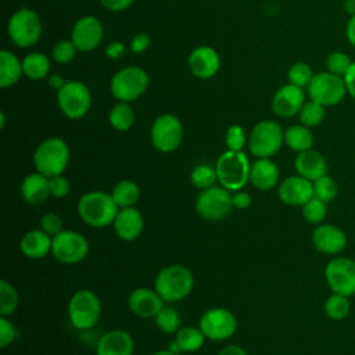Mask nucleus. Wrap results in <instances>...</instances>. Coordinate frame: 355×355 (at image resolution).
<instances>
[{"instance_id": "f257e3e1", "label": "nucleus", "mask_w": 355, "mask_h": 355, "mask_svg": "<svg viewBox=\"0 0 355 355\" xmlns=\"http://www.w3.org/2000/svg\"><path fill=\"white\" fill-rule=\"evenodd\" d=\"M80 219L92 227H105L111 225L119 211L111 193L94 190L85 193L76 205Z\"/></svg>"}, {"instance_id": "f03ea898", "label": "nucleus", "mask_w": 355, "mask_h": 355, "mask_svg": "<svg viewBox=\"0 0 355 355\" xmlns=\"http://www.w3.org/2000/svg\"><path fill=\"white\" fill-rule=\"evenodd\" d=\"M194 286V277L186 266L169 265L162 268L154 280L155 291L165 302H176L186 298Z\"/></svg>"}, {"instance_id": "7ed1b4c3", "label": "nucleus", "mask_w": 355, "mask_h": 355, "mask_svg": "<svg viewBox=\"0 0 355 355\" xmlns=\"http://www.w3.org/2000/svg\"><path fill=\"white\" fill-rule=\"evenodd\" d=\"M69 162V147L60 137L43 140L33 153V165L47 178L62 175Z\"/></svg>"}, {"instance_id": "20e7f679", "label": "nucleus", "mask_w": 355, "mask_h": 355, "mask_svg": "<svg viewBox=\"0 0 355 355\" xmlns=\"http://www.w3.org/2000/svg\"><path fill=\"white\" fill-rule=\"evenodd\" d=\"M218 182L229 191L241 190L250 180L251 164L243 151H225L215 164Z\"/></svg>"}, {"instance_id": "39448f33", "label": "nucleus", "mask_w": 355, "mask_h": 355, "mask_svg": "<svg viewBox=\"0 0 355 355\" xmlns=\"http://www.w3.org/2000/svg\"><path fill=\"white\" fill-rule=\"evenodd\" d=\"M101 315V304L92 290H78L69 300L68 318L78 330H87L96 326Z\"/></svg>"}, {"instance_id": "423d86ee", "label": "nucleus", "mask_w": 355, "mask_h": 355, "mask_svg": "<svg viewBox=\"0 0 355 355\" xmlns=\"http://www.w3.org/2000/svg\"><path fill=\"white\" fill-rule=\"evenodd\" d=\"M284 143V130L277 122H258L248 137V148L257 158L273 157Z\"/></svg>"}, {"instance_id": "0eeeda50", "label": "nucleus", "mask_w": 355, "mask_h": 355, "mask_svg": "<svg viewBox=\"0 0 355 355\" xmlns=\"http://www.w3.org/2000/svg\"><path fill=\"white\" fill-rule=\"evenodd\" d=\"M309 100H313L324 107L340 104L347 93L343 76H337L329 71L315 73L306 86Z\"/></svg>"}, {"instance_id": "6e6552de", "label": "nucleus", "mask_w": 355, "mask_h": 355, "mask_svg": "<svg viewBox=\"0 0 355 355\" xmlns=\"http://www.w3.org/2000/svg\"><path fill=\"white\" fill-rule=\"evenodd\" d=\"M148 86V75L139 67H126L118 71L110 83V90L118 101L130 103L140 97Z\"/></svg>"}, {"instance_id": "1a4fd4ad", "label": "nucleus", "mask_w": 355, "mask_h": 355, "mask_svg": "<svg viewBox=\"0 0 355 355\" xmlns=\"http://www.w3.org/2000/svg\"><path fill=\"white\" fill-rule=\"evenodd\" d=\"M7 31L14 44L18 47H31L42 36V22L33 10L21 8L11 15Z\"/></svg>"}, {"instance_id": "9d476101", "label": "nucleus", "mask_w": 355, "mask_h": 355, "mask_svg": "<svg viewBox=\"0 0 355 355\" xmlns=\"http://www.w3.org/2000/svg\"><path fill=\"white\" fill-rule=\"evenodd\" d=\"M324 280L331 293L355 295V259L334 257L324 266Z\"/></svg>"}, {"instance_id": "9b49d317", "label": "nucleus", "mask_w": 355, "mask_h": 355, "mask_svg": "<svg viewBox=\"0 0 355 355\" xmlns=\"http://www.w3.org/2000/svg\"><path fill=\"white\" fill-rule=\"evenodd\" d=\"M232 208V191L223 186H212L201 190L196 200L198 215L207 220H220L230 214Z\"/></svg>"}, {"instance_id": "f8f14e48", "label": "nucleus", "mask_w": 355, "mask_h": 355, "mask_svg": "<svg viewBox=\"0 0 355 355\" xmlns=\"http://www.w3.org/2000/svg\"><path fill=\"white\" fill-rule=\"evenodd\" d=\"M57 101L61 112L65 116L79 119L89 112L92 105V94L86 85L71 80L57 92Z\"/></svg>"}, {"instance_id": "ddd939ff", "label": "nucleus", "mask_w": 355, "mask_h": 355, "mask_svg": "<svg viewBox=\"0 0 355 355\" xmlns=\"http://www.w3.org/2000/svg\"><path fill=\"white\" fill-rule=\"evenodd\" d=\"M89 254L86 237L75 230H62L53 237L51 255L61 263H79Z\"/></svg>"}, {"instance_id": "4468645a", "label": "nucleus", "mask_w": 355, "mask_h": 355, "mask_svg": "<svg viewBox=\"0 0 355 355\" xmlns=\"http://www.w3.org/2000/svg\"><path fill=\"white\" fill-rule=\"evenodd\" d=\"M150 137L153 146L161 153L175 151L183 139V126L178 116L172 114L159 115L151 126Z\"/></svg>"}, {"instance_id": "2eb2a0df", "label": "nucleus", "mask_w": 355, "mask_h": 355, "mask_svg": "<svg viewBox=\"0 0 355 355\" xmlns=\"http://www.w3.org/2000/svg\"><path fill=\"white\" fill-rule=\"evenodd\" d=\"M198 327L205 338L212 341H222L232 337L237 329L236 316L225 308H211L202 313Z\"/></svg>"}, {"instance_id": "dca6fc26", "label": "nucleus", "mask_w": 355, "mask_h": 355, "mask_svg": "<svg viewBox=\"0 0 355 355\" xmlns=\"http://www.w3.org/2000/svg\"><path fill=\"white\" fill-rule=\"evenodd\" d=\"M311 241L316 251L324 255H338L347 247L345 232L333 223H320L312 230Z\"/></svg>"}, {"instance_id": "f3484780", "label": "nucleus", "mask_w": 355, "mask_h": 355, "mask_svg": "<svg viewBox=\"0 0 355 355\" xmlns=\"http://www.w3.org/2000/svg\"><path fill=\"white\" fill-rule=\"evenodd\" d=\"M103 39V25L93 17L86 15L78 19L72 28L71 40L76 46L78 51H92L94 50Z\"/></svg>"}, {"instance_id": "a211bd4d", "label": "nucleus", "mask_w": 355, "mask_h": 355, "mask_svg": "<svg viewBox=\"0 0 355 355\" xmlns=\"http://www.w3.org/2000/svg\"><path fill=\"white\" fill-rule=\"evenodd\" d=\"M277 194L286 205L302 207L313 197V183L300 175H293L279 183Z\"/></svg>"}, {"instance_id": "6ab92c4d", "label": "nucleus", "mask_w": 355, "mask_h": 355, "mask_svg": "<svg viewBox=\"0 0 355 355\" xmlns=\"http://www.w3.org/2000/svg\"><path fill=\"white\" fill-rule=\"evenodd\" d=\"M305 104V92L302 87L287 83L282 86L272 98V110L282 118H291L300 114Z\"/></svg>"}, {"instance_id": "aec40b11", "label": "nucleus", "mask_w": 355, "mask_h": 355, "mask_svg": "<svg viewBox=\"0 0 355 355\" xmlns=\"http://www.w3.org/2000/svg\"><path fill=\"white\" fill-rule=\"evenodd\" d=\"M162 297L155 288L139 287L135 288L128 297L129 309L139 318H155V315L165 306Z\"/></svg>"}, {"instance_id": "412c9836", "label": "nucleus", "mask_w": 355, "mask_h": 355, "mask_svg": "<svg viewBox=\"0 0 355 355\" xmlns=\"http://www.w3.org/2000/svg\"><path fill=\"white\" fill-rule=\"evenodd\" d=\"M112 226L119 239L123 241H133L141 234L144 229V219L141 212L135 207L119 208Z\"/></svg>"}, {"instance_id": "4be33fe9", "label": "nucleus", "mask_w": 355, "mask_h": 355, "mask_svg": "<svg viewBox=\"0 0 355 355\" xmlns=\"http://www.w3.org/2000/svg\"><path fill=\"white\" fill-rule=\"evenodd\" d=\"M135 343L132 336L121 329L104 333L96 345V355H132Z\"/></svg>"}, {"instance_id": "5701e85b", "label": "nucleus", "mask_w": 355, "mask_h": 355, "mask_svg": "<svg viewBox=\"0 0 355 355\" xmlns=\"http://www.w3.org/2000/svg\"><path fill=\"white\" fill-rule=\"evenodd\" d=\"M219 65L218 53L208 46L197 47L189 55V68L191 73L200 79L212 78L218 72Z\"/></svg>"}, {"instance_id": "b1692460", "label": "nucleus", "mask_w": 355, "mask_h": 355, "mask_svg": "<svg viewBox=\"0 0 355 355\" xmlns=\"http://www.w3.org/2000/svg\"><path fill=\"white\" fill-rule=\"evenodd\" d=\"M294 168L297 171V175L311 182H315L316 179L327 175L329 171L326 158L313 148L298 153L294 161Z\"/></svg>"}, {"instance_id": "393cba45", "label": "nucleus", "mask_w": 355, "mask_h": 355, "mask_svg": "<svg viewBox=\"0 0 355 355\" xmlns=\"http://www.w3.org/2000/svg\"><path fill=\"white\" fill-rule=\"evenodd\" d=\"M280 172L277 165L270 158H258L251 164L250 182L258 190L266 191L277 186Z\"/></svg>"}, {"instance_id": "a878e982", "label": "nucleus", "mask_w": 355, "mask_h": 355, "mask_svg": "<svg viewBox=\"0 0 355 355\" xmlns=\"http://www.w3.org/2000/svg\"><path fill=\"white\" fill-rule=\"evenodd\" d=\"M21 197L31 205H37L46 201L50 194V178L42 175L40 172L29 173L24 178L19 186Z\"/></svg>"}, {"instance_id": "bb28decb", "label": "nucleus", "mask_w": 355, "mask_h": 355, "mask_svg": "<svg viewBox=\"0 0 355 355\" xmlns=\"http://www.w3.org/2000/svg\"><path fill=\"white\" fill-rule=\"evenodd\" d=\"M53 247V237L49 236L42 229H33L26 232L21 241H19V250L21 252L32 259H39L46 257L51 252Z\"/></svg>"}, {"instance_id": "cd10ccee", "label": "nucleus", "mask_w": 355, "mask_h": 355, "mask_svg": "<svg viewBox=\"0 0 355 355\" xmlns=\"http://www.w3.org/2000/svg\"><path fill=\"white\" fill-rule=\"evenodd\" d=\"M313 141L315 139L311 128L304 125H293L284 130V144L297 154L311 150L313 147Z\"/></svg>"}, {"instance_id": "c85d7f7f", "label": "nucleus", "mask_w": 355, "mask_h": 355, "mask_svg": "<svg viewBox=\"0 0 355 355\" xmlns=\"http://www.w3.org/2000/svg\"><path fill=\"white\" fill-rule=\"evenodd\" d=\"M24 72L22 62L15 54L7 50L0 51V86L8 87L18 82Z\"/></svg>"}, {"instance_id": "c756f323", "label": "nucleus", "mask_w": 355, "mask_h": 355, "mask_svg": "<svg viewBox=\"0 0 355 355\" xmlns=\"http://www.w3.org/2000/svg\"><path fill=\"white\" fill-rule=\"evenodd\" d=\"M205 341V336L200 327L186 326L176 331L173 345L182 352H196Z\"/></svg>"}, {"instance_id": "7c9ffc66", "label": "nucleus", "mask_w": 355, "mask_h": 355, "mask_svg": "<svg viewBox=\"0 0 355 355\" xmlns=\"http://www.w3.org/2000/svg\"><path fill=\"white\" fill-rule=\"evenodd\" d=\"M111 196L119 208L133 207L140 197V187L133 180H119L112 187Z\"/></svg>"}, {"instance_id": "2f4dec72", "label": "nucleus", "mask_w": 355, "mask_h": 355, "mask_svg": "<svg viewBox=\"0 0 355 355\" xmlns=\"http://www.w3.org/2000/svg\"><path fill=\"white\" fill-rule=\"evenodd\" d=\"M323 309H324V313L329 319L331 320H336V322H340V320H344L349 316L351 313V301H349V297L347 295H343V294H336V293H331L326 301H324V305H323Z\"/></svg>"}, {"instance_id": "473e14b6", "label": "nucleus", "mask_w": 355, "mask_h": 355, "mask_svg": "<svg viewBox=\"0 0 355 355\" xmlns=\"http://www.w3.org/2000/svg\"><path fill=\"white\" fill-rule=\"evenodd\" d=\"M24 73L32 80L43 79L50 71V61L42 53H31L22 60Z\"/></svg>"}, {"instance_id": "72a5a7b5", "label": "nucleus", "mask_w": 355, "mask_h": 355, "mask_svg": "<svg viewBox=\"0 0 355 355\" xmlns=\"http://www.w3.org/2000/svg\"><path fill=\"white\" fill-rule=\"evenodd\" d=\"M108 121L114 129L119 132H125L132 128L135 122V112L129 105V103L119 101L111 108L108 114Z\"/></svg>"}, {"instance_id": "f704fd0d", "label": "nucleus", "mask_w": 355, "mask_h": 355, "mask_svg": "<svg viewBox=\"0 0 355 355\" xmlns=\"http://www.w3.org/2000/svg\"><path fill=\"white\" fill-rule=\"evenodd\" d=\"M298 115H300L301 125H304L306 128H316L324 121L326 107L313 100H308L302 105Z\"/></svg>"}, {"instance_id": "c9c22d12", "label": "nucleus", "mask_w": 355, "mask_h": 355, "mask_svg": "<svg viewBox=\"0 0 355 355\" xmlns=\"http://www.w3.org/2000/svg\"><path fill=\"white\" fill-rule=\"evenodd\" d=\"M190 180H191L193 186L200 190L212 187V186H215V182L218 180L216 169L207 164H200V165L194 166V169L191 171Z\"/></svg>"}, {"instance_id": "e433bc0d", "label": "nucleus", "mask_w": 355, "mask_h": 355, "mask_svg": "<svg viewBox=\"0 0 355 355\" xmlns=\"http://www.w3.org/2000/svg\"><path fill=\"white\" fill-rule=\"evenodd\" d=\"M301 209L304 219L311 225H320L327 216V202L316 197H312L309 201H306Z\"/></svg>"}, {"instance_id": "4c0bfd02", "label": "nucleus", "mask_w": 355, "mask_h": 355, "mask_svg": "<svg viewBox=\"0 0 355 355\" xmlns=\"http://www.w3.org/2000/svg\"><path fill=\"white\" fill-rule=\"evenodd\" d=\"M18 293L15 287L7 280H0V313L1 316L11 315L18 306Z\"/></svg>"}, {"instance_id": "58836bf2", "label": "nucleus", "mask_w": 355, "mask_h": 355, "mask_svg": "<svg viewBox=\"0 0 355 355\" xmlns=\"http://www.w3.org/2000/svg\"><path fill=\"white\" fill-rule=\"evenodd\" d=\"M312 183H313V197H316L327 204L331 202L333 200H336V197L338 196V184L329 175H324Z\"/></svg>"}, {"instance_id": "ea45409f", "label": "nucleus", "mask_w": 355, "mask_h": 355, "mask_svg": "<svg viewBox=\"0 0 355 355\" xmlns=\"http://www.w3.org/2000/svg\"><path fill=\"white\" fill-rule=\"evenodd\" d=\"M155 324L164 333H176L180 329V316L172 306H164L155 315Z\"/></svg>"}, {"instance_id": "a19ab883", "label": "nucleus", "mask_w": 355, "mask_h": 355, "mask_svg": "<svg viewBox=\"0 0 355 355\" xmlns=\"http://www.w3.org/2000/svg\"><path fill=\"white\" fill-rule=\"evenodd\" d=\"M313 72L311 69V67L306 64V62H302V61H298L295 64H293L288 69V83L291 85H295L298 87H306L311 82V79L313 78Z\"/></svg>"}, {"instance_id": "79ce46f5", "label": "nucleus", "mask_w": 355, "mask_h": 355, "mask_svg": "<svg viewBox=\"0 0 355 355\" xmlns=\"http://www.w3.org/2000/svg\"><path fill=\"white\" fill-rule=\"evenodd\" d=\"M352 62L354 61L344 51H333L326 58L327 71L334 73V75H337V76H343V78L348 72V69L352 65Z\"/></svg>"}, {"instance_id": "37998d69", "label": "nucleus", "mask_w": 355, "mask_h": 355, "mask_svg": "<svg viewBox=\"0 0 355 355\" xmlns=\"http://www.w3.org/2000/svg\"><path fill=\"white\" fill-rule=\"evenodd\" d=\"M76 50L78 49L72 40H61L53 49V58L60 64L69 62L75 57Z\"/></svg>"}, {"instance_id": "c03bdc74", "label": "nucleus", "mask_w": 355, "mask_h": 355, "mask_svg": "<svg viewBox=\"0 0 355 355\" xmlns=\"http://www.w3.org/2000/svg\"><path fill=\"white\" fill-rule=\"evenodd\" d=\"M245 141H247V137H245V133H244L241 126H239V125L229 126V129L226 132L227 150L243 151V147H244Z\"/></svg>"}, {"instance_id": "a18cd8bd", "label": "nucleus", "mask_w": 355, "mask_h": 355, "mask_svg": "<svg viewBox=\"0 0 355 355\" xmlns=\"http://www.w3.org/2000/svg\"><path fill=\"white\" fill-rule=\"evenodd\" d=\"M40 229L44 230L49 236L54 237L64 230L62 219L60 218V215H57L54 212H47L40 218Z\"/></svg>"}, {"instance_id": "49530a36", "label": "nucleus", "mask_w": 355, "mask_h": 355, "mask_svg": "<svg viewBox=\"0 0 355 355\" xmlns=\"http://www.w3.org/2000/svg\"><path fill=\"white\" fill-rule=\"evenodd\" d=\"M18 338L17 327L6 316L0 318V347L6 348Z\"/></svg>"}, {"instance_id": "de8ad7c7", "label": "nucleus", "mask_w": 355, "mask_h": 355, "mask_svg": "<svg viewBox=\"0 0 355 355\" xmlns=\"http://www.w3.org/2000/svg\"><path fill=\"white\" fill-rule=\"evenodd\" d=\"M69 193V182L65 176L57 175L50 178V194L55 198H62Z\"/></svg>"}, {"instance_id": "09e8293b", "label": "nucleus", "mask_w": 355, "mask_h": 355, "mask_svg": "<svg viewBox=\"0 0 355 355\" xmlns=\"http://www.w3.org/2000/svg\"><path fill=\"white\" fill-rule=\"evenodd\" d=\"M150 42H151V40H150V36H148L147 33H144V32H140V33H137V35L132 39L130 49H132V51H135V53H143L144 50L148 49Z\"/></svg>"}, {"instance_id": "8fccbe9b", "label": "nucleus", "mask_w": 355, "mask_h": 355, "mask_svg": "<svg viewBox=\"0 0 355 355\" xmlns=\"http://www.w3.org/2000/svg\"><path fill=\"white\" fill-rule=\"evenodd\" d=\"M232 201H233V208H236V209H247L251 205V196L248 193H245V191L237 190V191H233Z\"/></svg>"}, {"instance_id": "3c124183", "label": "nucleus", "mask_w": 355, "mask_h": 355, "mask_svg": "<svg viewBox=\"0 0 355 355\" xmlns=\"http://www.w3.org/2000/svg\"><path fill=\"white\" fill-rule=\"evenodd\" d=\"M100 3L110 11H123L133 3V0H100Z\"/></svg>"}, {"instance_id": "603ef678", "label": "nucleus", "mask_w": 355, "mask_h": 355, "mask_svg": "<svg viewBox=\"0 0 355 355\" xmlns=\"http://www.w3.org/2000/svg\"><path fill=\"white\" fill-rule=\"evenodd\" d=\"M344 83L347 87V93L355 100V61L349 67L348 72L344 75Z\"/></svg>"}, {"instance_id": "864d4df0", "label": "nucleus", "mask_w": 355, "mask_h": 355, "mask_svg": "<svg viewBox=\"0 0 355 355\" xmlns=\"http://www.w3.org/2000/svg\"><path fill=\"white\" fill-rule=\"evenodd\" d=\"M123 53H125V46L121 42H114V43L108 44L105 49V55L110 58H114V60L119 58Z\"/></svg>"}, {"instance_id": "5fc2aeb1", "label": "nucleus", "mask_w": 355, "mask_h": 355, "mask_svg": "<svg viewBox=\"0 0 355 355\" xmlns=\"http://www.w3.org/2000/svg\"><path fill=\"white\" fill-rule=\"evenodd\" d=\"M345 37L351 46L355 47V14L349 17L345 25Z\"/></svg>"}, {"instance_id": "6e6d98bb", "label": "nucleus", "mask_w": 355, "mask_h": 355, "mask_svg": "<svg viewBox=\"0 0 355 355\" xmlns=\"http://www.w3.org/2000/svg\"><path fill=\"white\" fill-rule=\"evenodd\" d=\"M218 355H248V354L241 347L232 344V345H226L225 348H222L218 352Z\"/></svg>"}, {"instance_id": "4d7b16f0", "label": "nucleus", "mask_w": 355, "mask_h": 355, "mask_svg": "<svg viewBox=\"0 0 355 355\" xmlns=\"http://www.w3.org/2000/svg\"><path fill=\"white\" fill-rule=\"evenodd\" d=\"M67 82L60 76V75H51L50 79H49V85L53 87V89H57V92L65 85Z\"/></svg>"}, {"instance_id": "13d9d810", "label": "nucleus", "mask_w": 355, "mask_h": 355, "mask_svg": "<svg viewBox=\"0 0 355 355\" xmlns=\"http://www.w3.org/2000/svg\"><path fill=\"white\" fill-rule=\"evenodd\" d=\"M343 7H344L345 12L349 14V17L355 14V0H344Z\"/></svg>"}, {"instance_id": "bf43d9fd", "label": "nucleus", "mask_w": 355, "mask_h": 355, "mask_svg": "<svg viewBox=\"0 0 355 355\" xmlns=\"http://www.w3.org/2000/svg\"><path fill=\"white\" fill-rule=\"evenodd\" d=\"M151 355H175V354H173V352H171V351L162 349V351H157V352H153Z\"/></svg>"}, {"instance_id": "052dcab7", "label": "nucleus", "mask_w": 355, "mask_h": 355, "mask_svg": "<svg viewBox=\"0 0 355 355\" xmlns=\"http://www.w3.org/2000/svg\"><path fill=\"white\" fill-rule=\"evenodd\" d=\"M4 128V112H0V129Z\"/></svg>"}]
</instances>
